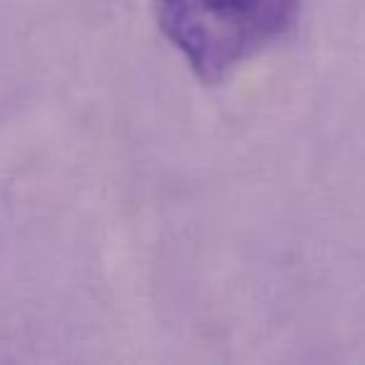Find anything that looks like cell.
Returning a JSON list of instances; mask_svg holds the SVG:
<instances>
[{
    "mask_svg": "<svg viewBox=\"0 0 365 365\" xmlns=\"http://www.w3.org/2000/svg\"><path fill=\"white\" fill-rule=\"evenodd\" d=\"M153 16L200 81L220 83L293 31L300 0H153Z\"/></svg>",
    "mask_w": 365,
    "mask_h": 365,
    "instance_id": "6da1fadb",
    "label": "cell"
}]
</instances>
